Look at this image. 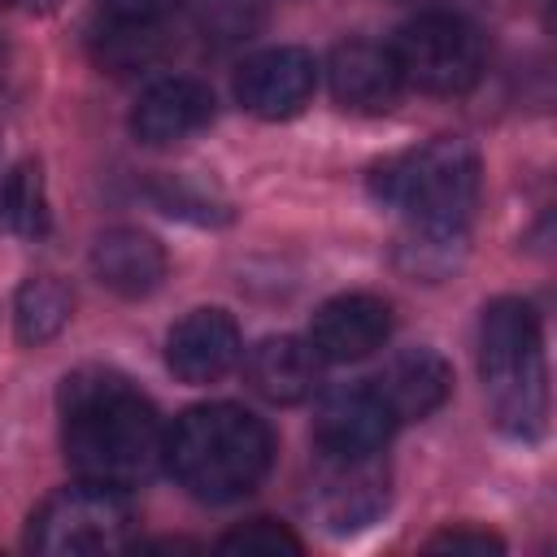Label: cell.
Returning a JSON list of instances; mask_svg holds the SVG:
<instances>
[{"mask_svg": "<svg viewBox=\"0 0 557 557\" xmlns=\"http://www.w3.org/2000/svg\"><path fill=\"white\" fill-rule=\"evenodd\" d=\"M61 444L78 479L139 487L165 466V426L122 374L87 366L61 383Z\"/></svg>", "mask_w": 557, "mask_h": 557, "instance_id": "1", "label": "cell"}, {"mask_svg": "<svg viewBox=\"0 0 557 557\" xmlns=\"http://www.w3.org/2000/svg\"><path fill=\"white\" fill-rule=\"evenodd\" d=\"M274 457L270 426L244 405H196L165 431L170 474L200 500H239L248 496Z\"/></svg>", "mask_w": 557, "mask_h": 557, "instance_id": "2", "label": "cell"}, {"mask_svg": "<svg viewBox=\"0 0 557 557\" xmlns=\"http://www.w3.org/2000/svg\"><path fill=\"white\" fill-rule=\"evenodd\" d=\"M479 374L492 418L513 440H540L548 418V374L540 313L522 296H500L479 318Z\"/></svg>", "mask_w": 557, "mask_h": 557, "instance_id": "3", "label": "cell"}, {"mask_svg": "<svg viewBox=\"0 0 557 557\" xmlns=\"http://www.w3.org/2000/svg\"><path fill=\"white\" fill-rule=\"evenodd\" d=\"M370 191L379 205L396 209L405 226L466 231L479 196V157L461 139H435L383 161L370 174Z\"/></svg>", "mask_w": 557, "mask_h": 557, "instance_id": "4", "label": "cell"}, {"mask_svg": "<svg viewBox=\"0 0 557 557\" xmlns=\"http://www.w3.org/2000/svg\"><path fill=\"white\" fill-rule=\"evenodd\" d=\"M135 535V509L122 487L78 479L74 487L52 492L30 513V548L52 557L74 553H113Z\"/></svg>", "mask_w": 557, "mask_h": 557, "instance_id": "5", "label": "cell"}, {"mask_svg": "<svg viewBox=\"0 0 557 557\" xmlns=\"http://www.w3.org/2000/svg\"><path fill=\"white\" fill-rule=\"evenodd\" d=\"M400 83L426 96H461L483 74V39L457 13H422L392 39Z\"/></svg>", "mask_w": 557, "mask_h": 557, "instance_id": "6", "label": "cell"}, {"mask_svg": "<svg viewBox=\"0 0 557 557\" xmlns=\"http://www.w3.org/2000/svg\"><path fill=\"white\" fill-rule=\"evenodd\" d=\"M387 461L383 453H361V457H339V453H318V470L309 483V513L335 531H361L387 509Z\"/></svg>", "mask_w": 557, "mask_h": 557, "instance_id": "7", "label": "cell"}, {"mask_svg": "<svg viewBox=\"0 0 557 557\" xmlns=\"http://www.w3.org/2000/svg\"><path fill=\"white\" fill-rule=\"evenodd\" d=\"M318 87V61L305 48H265L235 74V100L265 122L296 117Z\"/></svg>", "mask_w": 557, "mask_h": 557, "instance_id": "8", "label": "cell"}, {"mask_svg": "<svg viewBox=\"0 0 557 557\" xmlns=\"http://www.w3.org/2000/svg\"><path fill=\"white\" fill-rule=\"evenodd\" d=\"M387 335H392V305L370 292H344L313 313L305 339L313 344L322 361L344 366V361H361L379 352Z\"/></svg>", "mask_w": 557, "mask_h": 557, "instance_id": "9", "label": "cell"}, {"mask_svg": "<svg viewBox=\"0 0 557 557\" xmlns=\"http://www.w3.org/2000/svg\"><path fill=\"white\" fill-rule=\"evenodd\" d=\"M392 426H396V418L387 413L383 396L370 383L335 387L313 409V444H318V453H339V457L383 453Z\"/></svg>", "mask_w": 557, "mask_h": 557, "instance_id": "10", "label": "cell"}, {"mask_svg": "<svg viewBox=\"0 0 557 557\" xmlns=\"http://www.w3.org/2000/svg\"><path fill=\"white\" fill-rule=\"evenodd\" d=\"M244 357L239 326L226 309H191L165 335V361L183 383H218Z\"/></svg>", "mask_w": 557, "mask_h": 557, "instance_id": "11", "label": "cell"}, {"mask_svg": "<svg viewBox=\"0 0 557 557\" xmlns=\"http://www.w3.org/2000/svg\"><path fill=\"white\" fill-rule=\"evenodd\" d=\"M213 122V91L196 78H161L131 109V135L148 148L191 139Z\"/></svg>", "mask_w": 557, "mask_h": 557, "instance_id": "12", "label": "cell"}, {"mask_svg": "<svg viewBox=\"0 0 557 557\" xmlns=\"http://www.w3.org/2000/svg\"><path fill=\"white\" fill-rule=\"evenodd\" d=\"M244 361V379L248 387L270 400V405H296V400H309L318 392V379H322V357L313 352L309 339L300 335H265L261 344L248 348Z\"/></svg>", "mask_w": 557, "mask_h": 557, "instance_id": "13", "label": "cell"}, {"mask_svg": "<svg viewBox=\"0 0 557 557\" xmlns=\"http://www.w3.org/2000/svg\"><path fill=\"white\" fill-rule=\"evenodd\" d=\"M326 78H331V91L344 109L352 113H383L396 104L400 96V70L392 61V48L383 44H370V39H348L331 52V65H326Z\"/></svg>", "mask_w": 557, "mask_h": 557, "instance_id": "14", "label": "cell"}, {"mask_svg": "<svg viewBox=\"0 0 557 557\" xmlns=\"http://www.w3.org/2000/svg\"><path fill=\"white\" fill-rule=\"evenodd\" d=\"M370 387L383 396V405L396 422H413V418L435 413L448 400L453 370L435 348H405L370 379Z\"/></svg>", "mask_w": 557, "mask_h": 557, "instance_id": "15", "label": "cell"}, {"mask_svg": "<svg viewBox=\"0 0 557 557\" xmlns=\"http://www.w3.org/2000/svg\"><path fill=\"white\" fill-rule=\"evenodd\" d=\"M91 274L126 300L148 296L165 278V248L148 231L113 226L91 244Z\"/></svg>", "mask_w": 557, "mask_h": 557, "instance_id": "16", "label": "cell"}, {"mask_svg": "<svg viewBox=\"0 0 557 557\" xmlns=\"http://www.w3.org/2000/svg\"><path fill=\"white\" fill-rule=\"evenodd\" d=\"M70 309H74V296L65 283H57L52 274H39V278H26L17 300H13V326H17V339L39 348L48 339H57L70 322Z\"/></svg>", "mask_w": 557, "mask_h": 557, "instance_id": "17", "label": "cell"}, {"mask_svg": "<svg viewBox=\"0 0 557 557\" xmlns=\"http://www.w3.org/2000/svg\"><path fill=\"white\" fill-rule=\"evenodd\" d=\"M0 231L9 235H44L48 231V196L35 161H17L0 178Z\"/></svg>", "mask_w": 557, "mask_h": 557, "instance_id": "18", "label": "cell"}, {"mask_svg": "<svg viewBox=\"0 0 557 557\" xmlns=\"http://www.w3.org/2000/svg\"><path fill=\"white\" fill-rule=\"evenodd\" d=\"M165 52V39H161V22H113L96 35V61L113 74H135V70H148L157 65Z\"/></svg>", "mask_w": 557, "mask_h": 557, "instance_id": "19", "label": "cell"}, {"mask_svg": "<svg viewBox=\"0 0 557 557\" xmlns=\"http://www.w3.org/2000/svg\"><path fill=\"white\" fill-rule=\"evenodd\" d=\"M466 248V231H431V226H405V239L396 244V265L413 278H440L457 265Z\"/></svg>", "mask_w": 557, "mask_h": 557, "instance_id": "20", "label": "cell"}, {"mask_svg": "<svg viewBox=\"0 0 557 557\" xmlns=\"http://www.w3.org/2000/svg\"><path fill=\"white\" fill-rule=\"evenodd\" d=\"M218 544L235 548V553H300V540L292 531H283L278 522H265V518H257L239 531H226Z\"/></svg>", "mask_w": 557, "mask_h": 557, "instance_id": "21", "label": "cell"}, {"mask_svg": "<svg viewBox=\"0 0 557 557\" xmlns=\"http://www.w3.org/2000/svg\"><path fill=\"white\" fill-rule=\"evenodd\" d=\"M100 9L113 22H165L178 0H100Z\"/></svg>", "mask_w": 557, "mask_h": 557, "instance_id": "22", "label": "cell"}, {"mask_svg": "<svg viewBox=\"0 0 557 557\" xmlns=\"http://www.w3.org/2000/svg\"><path fill=\"white\" fill-rule=\"evenodd\" d=\"M431 548H470V553H492L500 548V540L483 535V531H448V535H435Z\"/></svg>", "mask_w": 557, "mask_h": 557, "instance_id": "23", "label": "cell"}, {"mask_svg": "<svg viewBox=\"0 0 557 557\" xmlns=\"http://www.w3.org/2000/svg\"><path fill=\"white\" fill-rule=\"evenodd\" d=\"M0 4H9V9H26V13H48V9H57L61 0H0Z\"/></svg>", "mask_w": 557, "mask_h": 557, "instance_id": "24", "label": "cell"}, {"mask_svg": "<svg viewBox=\"0 0 557 557\" xmlns=\"http://www.w3.org/2000/svg\"><path fill=\"white\" fill-rule=\"evenodd\" d=\"M4 65H9V44H4V35H0V74H4Z\"/></svg>", "mask_w": 557, "mask_h": 557, "instance_id": "25", "label": "cell"}]
</instances>
